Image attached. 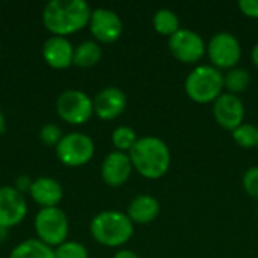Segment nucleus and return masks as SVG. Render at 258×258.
<instances>
[{"label":"nucleus","instance_id":"nucleus-1","mask_svg":"<svg viewBox=\"0 0 258 258\" xmlns=\"http://www.w3.org/2000/svg\"><path fill=\"white\" fill-rule=\"evenodd\" d=\"M91 14L85 0H51L42 9V24L53 36L67 38L85 29Z\"/></svg>","mask_w":258,"mask_h":258},{"label":"nucleus","instance_id":"nucleus-2","mask_svg":"<svg viewBox=\"0 0 258 258\" xmlns=\"http://www.w3.org/2000/svg\"><path fill=\"white\" fill-rule=\"evenodd\" d=\"M133 169L148 180L162 178L171 166V151L165 141L156 136L139 138L128 153Z\"/></svg>","mask_w":258,"mask_h":258},{"label":"nucleus","instance_id":"nucleus-3","mask_svg":"<svg viewBox=\"0 0 258 258\" xmlns=\"http://www.w3.org/2000/svg\"><path fill=\"white\" fill-rule=\"evenodd\" d=\"M89 231L97 243L107 248H119L132 239L135 224L130 221L127 213L104 210L92 218Z\"/></svg>","mask_w":258,"mask_h":258},{"label":"nucleus","instance_id":"nucleus-4","mask_svg":"<svg viewBox=\"0 0 258 258\" xmlns=\"http://www.w3.org/2000/svg\"><path fill=\"white\" fill-rule=\"evenodd\" d=\"M184 89L195 103H215L224 94V74L213 65H198L186 77Z\"/></svg>","mask_w":258,"mask_h":258},{"label":"nucleus","instance_id":"nucleus-5","mask_svg":"<svg viewBox=\"0 0 258 258\" xmlns=\"http://www.w3.org/2000/svg\"><path fill=\"white\" fill-rule=\"evenodd\" d=\"M33 225L36 239L53 249L68 240L70 221L67 213L59 207L39 209Z\"/></svg>","mask_w":258,"mask_h":258},{"label":"nucleus","instance_id":"nucleus-6","mask_svg":"<svg viewBox=\"0 0 258 258\" xmlns=\"http://www.w3.org/2000/svg\"><path fill=\"white\" fill-rule=\"evenodd\" d=\"M56 112L67 124L82 125L92 118L94 101L80 89H67L56 98Z\"/></svg>","mask_w":258,"mask_h":258},{"label":"nucleus","instance_id":"nucleus-7","mask_svg":"<svg viewBox=\"0 0 258 258\" xmlns=\"http://www.w3.org/2000/svg\"><path fill=\"white\" fill-rule=\"evenodd\" d=\"M54 150L60 163L65 166L79 168L92 160L95 154V144L91 136L80 132H73L63 135Z\"/></svg>","mask_w":258,"mask_h":258},{"label":"nucleus","instance_id":"nucleus-8","mask_svg":"<svg viewBox=\"0 0 258 258\" xmlns=\"http://www.w3.org/2000/svg\"><path fill=\"white\" fill-rule=\"evenodd\" d=\"M207 56L218 70L236 68L242 57V47L237 36L230 32H218L207 44Z\"/></svg>","mask_w":258,"mask_h":258},{"label":"nucleus","instance_id":"nucleus-9","mask_svg":"<svg viewBox=\"0 0 258 258\" xmlns=\"http://www.w3.org/2000/svg\"><path fill=\"white\" fill-rule=\"evenodd\" d=\"M168 47L171 54L183 63H195L207 53L203 36L190 29H180L169 36Z\"/></svg>","mask_w":258,"mask_h":258},{"label":"nucleus","instance_id":"nucleus-10","mask_svg":"<svg viewBox=\"0 0 258 258\" xmlns=\"http://www.w3.org/2000/svg\"><path fill=\"white\" fill-rule=\"evenodd\" d=\"M88 27L92 36L98 42H104V44H112L118 41L124 30L121 17L109 8L92 9Z\"/></svg>","mask_w":258,"mask_h":258},{"label":"nucleus","instance_id":"nucleus-11","mask_svg":"<svg viewBox=\"0 0 258 258\" xmlns=\"http://www.w3.org/2000/svg\"><path fill=\"white\" fill-rule=\"evenodd\" d=\"M27 201L14 186L0 187V225L14 228L27 216Z\"/></svg>","mask_w":258,"mask_h":258},{"label":"nucleus","instance_id":"nucleus-12","mask_svg":"<svg viewBox=\"0 0 258 258\" xmlns=\"http://www.w3.org/2000/svg\"><path fill=\"white\" fill-rule=\"evenodd\" d=\"M213 115L221 127L233 132L243 124L245 104L237 95L225 92L213 103Z\"/></svg>","mask_w":258,"mask_h":258},{"label":"nucleus","instance_id":"nucleus-13","mask_svg":"<svg viewBox=\"0 0 258 258\" xmlns=\"http://www.w3.org/2000/svg\"><path fill=\"white\" fill-rule=\"evenodd\" d=\"M94 113L103 119L110 121L124 113L127 107V95L116 86L103 88L94 98Z\"/></svg>","mask_w":258,"mask_h":258},{"label":"nucleus","instance_id":"nucleus-14","mask_svg":"<svg viewBox=\"0 0 258 258\" xmlns=\"http://www.w3.org/2000/svg\"><path fill=\"white\" fill-rule=\"evenodd\" d=\"M133 165L128 153L112 151L101 163V178L110 187H119L125 184L132 175Z\"/></svg>","mask_w":258,"mask_h":258},{"label":"nucleus","instance_id":"nucleus-15","mask_svg":"<svg viewBox=\"0 0 258 258\" xmlns=\"http://www.w3.org/2000/svg\"><path fill=\"white\" fill-rule=\"evenodd\" d=\"M74 47L68 38L50 36L42 45L44 62L54 70H67L73 65Z\"/></svg>","mask_w":258,"mask_h":258},{"label":"nucleus","instance_id":"nucleus-16","mask_svg":"<svg viewBox=\"0 0 258 258\" xmlns=\"http://www.w3.org/2000/svg\"><path fill=\"white\" fill-rule=\"evenodd\" d=\"M29 195L41 209L57 207V204L63 198V189L56 178L38 177L33 180Z\"/></svg>","mask_w":258,"mask_h":258},{"label":"nucleus","instance_id":"nucleus-17","mask_svg":"<svg viewBox=\"0 0 258 258\" xmlns=\"http://www.w3.org/2000/svg\"><path fill=\"white\" fill-rule=\"evenodd\" d=\"M160 213V203L151 195H138L127 207V216L133 224H150Z\"/></svg>","mask_w":258,"mask_h":258},{"label":"nucleus","instance_id":"nucleus-18","mask_svg":"<svg viewBox=\"0 0 258 258\" xmlns=\"http://www.w3.org/2000/svg\"><path fill=\"white\" fill-rule=\"evenodd\" d=\"M103 51L97 41H83L77 47H74L73 65L79 68H91L101 60Z\"/></svg>","mask_w":258,"mask_h":258},{"label":"nucleus","instance_id":"nucleus-19","mask_svg":"<svg viewBox=\"0 0 258 258\" xmlns=\"http://www.w3.org/2000/svg\"><path fill=\"white\" fill-rule=\"evenodd\" d=\"M9 258H54V249L38 239H27L14 246Z\"/></svg>","mask_w":258,"mask_h":258},{"label":"nucleus","instance_id":"nucleus-20","mask_svg":"<svg viewBox=\"0 0 258 258\" xmlns=\"http://www.w3.org/2000/svg\"><path fill=\"white\" fill-rule=\"evenodd\" d=\"M153 26L159 35L172 36L175 32L180 30V18L174 11L168 9V8H162V9L156 11V14L153 17Z\"/></svg>","mask_w":258,"mask_h":258},{"label":"nucleus","instance_id":"nucleus-21","mask_svg":"<svg viewBox=\"0 0 258 258\" xmlns=\"http://www.w3.org/2000/svg\"><path fill=\"white\" fill-rule=\"evenodd\" d=\"M251 83V76L243 68H231L224 74V88L228 89L230 94H240L248 89Z\"/></svg>","mask_w":258,"mask_h":258},{"label":"nucleus","instance_id":"nucleus-22","mask_svg":"<svg viewBox=\"0 0 258 258\" xmlns=\"http://www.w3.org/2000/svg\"><path fill=\"white\" fill-rule=\"evenodd\" d=\"M138 139L139 138L136 132L128 125H119L112 133V144L116 148V151L121 153H130V150L135 147Z\"/></svg>","mask_w":258,"mask_h":258},{"label":"nucleus","instance_id":"nucleus-23","mask_svg":"<svg viewBox=\"0 0 258 258\" xmlns=\"http://www.w3.org/2000/svg\"><path fill=\"white\" fill-rule=\"evenodd\" d=\"M233 139L242 148H254L257 147V127L243 122L236 130H233Z\"/></svg>","mask_w":258,"mask_h":258},{"label":"nucleus","instance_id":"nucleus-24","mask_svg":"<svg viewBox=\"0 0 258 258\" xmlns=\"http://www.w3.org/2000/svg\"><path fill=\"white\" fill-rule=\"evenodd\" d=\"M54 258H88V249L80 242L67 240L54 248Z\"/></svg>","mask_w":258,"mask_h":258},{"label":"nucleus","instance_id":"nucleus-25","mask_svg":"<svg viewBox=\"0 0 258 258\" xmlns=\"http://www.w3.org/2000/svg\"><path fill=\"white\" fill-rule=\"evenodd\" d=\"M62 138H63L62 128L57 124L48 122V124H44L41 127V130H39V139L47 147H54L56 148Z\"/></svg>","mask_w":258,"mask_h":258},{"label":"nucleus","instance_id":"nucleus-26","mask_svg":"<svg viewBox=\"0 0 258 258\" xmlns=\"http://www.w3.org/2000/svg\"><path fill=\"white\" fill-rule=\"evenodd\" d=\"M242 184H243V189L245 192L258 200V166H252L249 169H246V172L243 174V178H242Z\"/></svg>","mask_w":258,"mask_h":258},{"label":"nucleus","instance_id":"nucleus-27","mask_svg":"<svg viewBox=\"0 0 258 258\" xmlns=\"http://www.w3.org/2000/svg\"><path fill=\"white\" fill-rule=\"evenodd\" d=\"M239 9L249 18H258V0H240Z\"/></svg>","mask_w":258,"mask_h":258},{"label":"nucleus","instance_id":"nucleus-28","mask_svg":"<svg viewBox=\"0 0 258 258\" xmlns=\"http://www.w3.org/2000/svg\"><path fill=\"white\" fill-rule=\"evenodd\" d=\"M32 183H33V180H32L29 175H20V177H17V180H15V186H14V187H15L20 194H23V195H24V192H27V194H29Z\"/></svg>","mask_w":258,"mask_h":258},{"label":"nucleus","instance_id":"nucleus-29","mask_svg":"<svg viewBox=\"0 0 258 258\" xmlns=\"http://www.w3.org/2000/svg\"><path fill=\"white\" fill-rule=\"evenodd\" d=\"M113 258H139V255L135 252V251H130V249H119Z\"/></svg>","mask_w":258,"mask_h":258},{"label":"nucleus","instance_id":"nucleus-30","mask_svg":"<svg viewBox=\"0 0 258 258\" xmlns=\"http://www.w3.org/2000/svg\"><path fill=\"white\" fill-rule=\"evenodd\" d=\"M251 59H252V63L258 68V42L254 45V48L251 51Z\"/></svg>","mask_w":258,"mask_h":258},{"label":"nucleus","instance_id":"nucleus-31","mask_svg":"<svg viewBox=\"0 0 258 258\" xmlns=\"http://www.w3.org/2000/svg\"><path fill=\"white\" fill-rule=\"evenodd\" d=\"M5 132H6V118H5V113L0 109V135H3Z\"/></svg>","mask_w":258,"mask_h":258},{"label":"nucleus","instance_id":"nucleus-32","mask_svg":"<svg viewBox=\"0 0 258 258\" xmlns=\"http://www.w3.org/2000/svg\"><path fill=\"white\" fill-rule=\"evenodd\" d=\"M6 239H8V228H5L3 225H0V245L5 243Z\"/></svg>","mask_w":258,"mask_h":258},{"label":"nucleus","instance_id":"nucleus-33","mask_svg":"<svg viewBox=\"0 0 258 258\" xmlns=\"http://www.w3.org/2000/svg\"><path fill=\"white\" fill-rule=\"evenodd\" d=\"M257 147H258V127H257Z\"/></svg>","mask_w":258,"mask_h":258},{"label":"nucleus","instance_id":"nucleus-34","mask_svg":"<svg viewBox=\"0 0 258 258\" xmlns=\"http://www.w3.org/2000/svg\"><path fill=\"white\" fill-rule=\"evenodd\" d=\"M0 54H2V44H0Z\"/></svg>","mask_w":258,"mask_h":258},{"label":"nucleus","instance_id":"nucleus-35","mask_svg":"<svg viewBox=\"0 0 258 258\" xmlns=\"http://www.w3.org/2000/svg\"><path fill=\"white\" fill-rule=\"evenodd\" d=\"M257 218H258V209H257Z\"/></svg>","mask_w":258,"mask_h":258}]
</instances>
